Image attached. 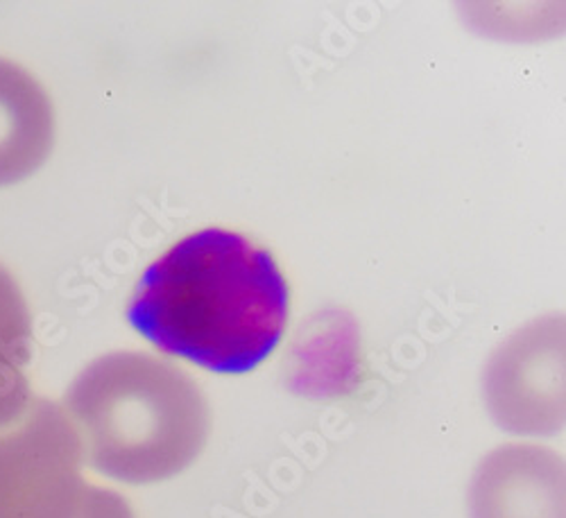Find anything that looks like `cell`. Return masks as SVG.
Returning <instances> with one entry per match:
<instances>
[{"mask_svg": "<svg viewBox=\"0 0 566 518\" xmlns=\"http://www.w3.org/2000/svg\"><path fill=\"white\" fill-rule=\"evenodd\" d=\"M289 308V284L268 250L235 231L202 229L138 278L127 321L170 356L250 373L279 347Z\"/></svg>", "mask_w": 566, "mask_h": 518, "instance_id": "obj_1", "label": "cell"}, {"mask_svg": "<svg viewBox=\"0 0 566 518\" xmlns=\"http://www.w3.org/2000/svg\"><path fill=\"white\" fill-rule=\"evenodd\" d=\"M64 405L82 459L125 485L179 476L200 457L211 431L207 397L191 376L138 351L93 360Z\"/></svg>", "mask_w": 566, "mask_h": 518, "instance_id": "obj_2", "label": "cell"}, {"mask_svg": "<svg viewBox=\"0 0 566 518\" xmlns=\"http://www.w3.org/2000/svg\"><path fill=\"white\" fill-rule=\"evenodd\" d=\"M86 487L77 433L57 403L32 399L0 429V518H75Z\"/></svg>", "mask_w": 566, "mask_h": 518, "instance_id": "obj_3", "label": "cell"}, {"mask_svg": "<svg viewBox=\"0 0 566 518\" xmlns=\"http://www.w3.org/2000/svg\"><path fill=\"white\" fill-rule=\"evenodd\" d=\"M485 399L499 426L514 435H555L562 429V319L531 324L494 353L485 373Z\"/></svg>", "mask_w": 566, "mask_h": 518, "instance_id": "obj_4", "label": "cell"}, {"mask_svg": "<svg viewBox=\"0 0 566 518\" xmlns=\"http://www.w3.org/2000/svg\"><path fill=\"white\" fill-rule=\"evenodd\" d=\"M471 518H564V462L531 444L492 451L471 480Z\"/></svg>", "mask_w": 566, "mask_h": 518, "instance_id": "obj_5", "label": "cell"}, {"mask_svg": "<svg viewBox=\"0 0 566 518\" xmlns=\"http://www.w3.org/2000/svg\"><path fill=\"white\" fill-rule=\"evenodd\" d=\"M53 140L55 112L49 93L25 68L0 60V186L36 172Z\"/></svg>", "mask_w": 566, "mask_h": 518, "instance_id": "obj_6", "label": "cell"}, {"mask_svg": "<svg viewBox=\"0 0 566 518\" xmlns=\"http://www.w3.org/2000/svg\"><path fill=\"white\" fill-rule=\"evenodd\" d=\"M32 362V317L12 274L0 265V429L23 414L34 399L28 367Z\"/></svg>", "mask_w": 566, "mask_h": 518, "instance_id": "obj_7", "label": "cell"}, {"mask_svg": "<svg viewBox=\"0 0 566 518\" xmlns=\"http://www.w3.org/2000/svg\"><path fill=\"white\" fill-rule=\"evenodd\" d=\"M75 518H136V516L129 503L120 494L88 485Z\"/></svg>", "mask_w": 566, "mask_h": 518, "instance_id": "obj_8", "label": "cell"}]
</instances>
